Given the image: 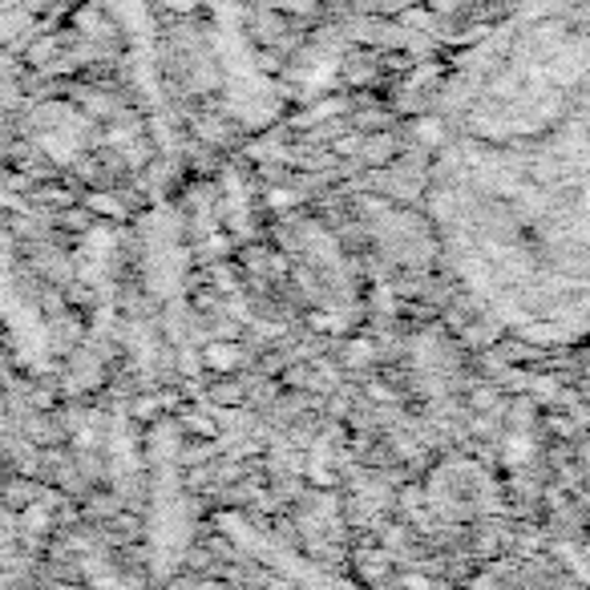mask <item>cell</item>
Returning a JSON list of instances; mask_svg holds the SVG:
<instances>
[{
    "label": "cell",
    "instance_id": "1",
    "mask_svg": "<svg viewBox=\"0 0 590 590\" xmlns=\"http://www.w3.org/2000/svg\"><path fill=\"white\" fill-rule=\"evenodd\" d=\"M473 227L513 323L590 340V0H530L490 61Z\"/></svg>",
    "mask_w": 590,
    "mask_h": 590
}]
</instances>
